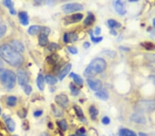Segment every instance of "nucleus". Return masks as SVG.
Here are the masks:
<instances>
[{
	"instance_id": "23",
	"label": "nucleus",
	"mask_w": 155,
	"mask_h": 136,
	"mask_svg": "<svg viewBox=\"0 0 155 136\" xmlns=\"http://www.w3.org/2000/svg\"><path fill=\"white\" fill-rule=\"evenodd\" d=\"M119 136H137V134L134 133V131L128 129V128H121L119 131Z\"/></svg>"
},
{
	"instance_id": "58",
	"label": "nucleus",
	"mask_w": 155,
	"mask_h": 136,
	"mask_svg": "<svg viewBox=\"0 0 155 136\" xmlns=\"http://www.w3.org/2000/svg\"><path fill=\"white\" fill-rule=\"evenodd\" d=\"M153 25H154V26L155 28V18L153 19Z\"/></svg>"
},
{
	"instance_id": "55",
	"label": "nucleus",
	"mask_w": 155,
	"mask_h": 136,
	"mask_svg": "<svg viewBox=\"0 0 155 136\" xmlns=\"http://www.w3.org/2000/svg\"><path fill=\"white\" fill-rule=\"evenodd\" d=\"M77 133L78 136H87V135H85V134H82V133Z\"/></svg>"
},
{
	"instance_id": "15",
	"label": "nucleus",
	"mask_w": 155,
	"mask_h": 136,
	"mask_svg": "<svg viewBox=\"0 0 155 136\" xmlns=\"http://www.w3.org/2000/svg\"><path fill=\"white\" fill-rule=\"evenodd\" d=\"M71 68H72V64L69 63V64L67 65V66L65 67L60 72H59V78L60 81H63V80L64 79V78L66 77V76L69 74V72H70Z\"/></svg>"
},
{
	"instance_id": "9",
	"label": "nucleus",
	"mask_w": 155,
	"mask_h": 136,
	"mask_svg": "<svg viewBox=\"0 0 155 136\" xmlns=\"http://www.w3.org/2000/svg\"><path fill=\"white\" fill-rule=\"evenodd\" d=\"M83 17V14L81 13H76L73 14L70 16L66 17L64 18L65 24H71V23H75L77 22H79L81 21Z\"/></svg>"
},
{
	"instance_id": "32",
	"label": "nucleus",
	"mask_w": 155,
	"mask_h": 136,
	"mask_svg": "<svg viewBox=\"0 0 155 136\" xmlns=\"http://www.w3.org/2000/svg\"><path fill=\"white\" fill-rule=\"evenodd\" d=\"M70 92H71V94L72 95V96H78L80 92V90L79 88H77V87L73 83H71V84L70 85Z\"/></svg>"
},
{
	"instance_id": "7",
	"label": "nucleus",
	"mask_w": 155,
	"mask_h": 136,
	"mask_svg": "<svg viewBox=\"0 0 155 136\" xmlns=\"http://www.w3.org/2000/svg\"><path fill=\"white\" fill-rule=\"evenodd\" d=\"M55 101L56 104L62 108H66L68 107L69 104L68 97L65 94H59L57 95L55 98Z\"/></svg>"
},
{
	"instance_id": "4",
	"label": "nucleus",
	"mask_w": 155,
	"mask_h": 136,
	"mask_svg": "<svg viewBox=\"0 0 155 136\" xmlns=\"http://www.w3.org/2000/svg\"><path fill=\"white\" fill-rule=\"evenodd\" d=\"M134 109L139 113L152 112L155 110V100H141L138 101L134 106Z\"/></svg>"
},
{
	"instance_id": "1",
	"label": "nucleus",
	"mask_w": 155,
	"mask_h": 136,
	"mask_svg": "<svg viewBox=\"0 0 155 136\" xmlns=\"http://www.w3.org/2000/svg\"><path fill=\"white\" fill-rule=\"evenodd\" d=\"M0 57L11 66L19 67L23 63L24 58L10 45L3 44L0 46Z\"/></svg>"
},
{
	"instance_id": "27",
	"label": "nucleus",
	"mask_w": 155,
	"mask_h": 136,
	"mask_svg": "<svg viewBox=\"0 0 155 136\" xmlns=\"http://www.w3.org/2000/svg\"><path fill=\"white\" fill-rule=\"evenodd\" d=\"M44 81L50 85H54L57 83V79L52 75H46L44 77Z\"/></svg>"
},
{
	"instance_id": "28",
	"label": "nucleus",
	"mask_w": 155,
	"mask_h": 136,
	"mask_svg": "<svg viewBox=\"0 0 155 136\" xmlns=\"http://www.w3.org/2000/svg\"><path fill=\"white\" fill-rule=\"evenodd\" d=\"M141 46L147 50H155V44L150 41L141 43Z\"/></svg>"
},
{
	"instance_id": "47",
	"label": "nucleus",
	"mask_w": 155,
	"mask_h": 136,
	"mask_svg": "<svg viewBox=\"0 0 155 136\" xmlns=\"http://www.w3.org/2000/svg\"><path fill=\"white\" fill-rule=\"evenodd\" d=\"M76 133L85 134V129L83 127H82L81 128H79V129L78 130V131H76Z\"/></svg>"
},
{
	"instance_id": "29",
	"label": "nucleus",
	"mask_w": 155,
	"mask_h": 136,
	"mask_svg": "<svg viewBox=\"0 0 155 136\" xmlns=\"http://www.w3.org/2000/svg\"><path fill=\"white\" fill-rule=\"evenodd\" d=\"M89 113L91 116V118H92V120H95L97 116V115L99 114V111L95 106H91V107H90L89 108Z\"/></svg>"
},
{
	"instance_id": "49",
	"label": "nucleus",
	"mask_w": 155,
	"mask_h": 136,
	"mask_svg": "<svg viewBox=\"0 0 155 136\" xmlns=\"http://www.w3.org/2000/svg\"><path fill=\"white\" fill-rule=\"evenodd\" d=\"M149 79L152 80L153 83H154V85H155V75H150L149 76Z\"/></svg>"
},
{
	"instance_id": "35",
	"label": "nucleus",
	"mask_w": 155,
	"mask_h": 136,
	"mask_svg": "<svg viewBox=\"0 0 155 136\" xmlns=\"http://www.w3.org/2000/svg\"><path fill=\"white\" fill-rule=\"evenodd\" d=\"M89 33H90V35L91 41H92L93 43H97L101 42L103 40V39H104L102 37H95L94 35H93V33H92V30L90 31Z\"/></svg>"
},
{
	"instance_id": "50",
	"label": "nucleus",
	"mask_w": 155,
	"mask_h": 136,
	"mask_svg": "<svg viewBox=\"0 0 155 136\" xmlns=\"http://www.w3.org/2000/svg\"><path fill=\"white\" fill-rule=\"evenodd\" d=\"M48 127H49V128H51V129H53V123H52L51 122H48Z\"/></svg>"
},
{
	"instance_id": "45",
	"label": "nucleus",
	"mask_w": 155,
	"mask_h": 136,
	"mask_svg": "<svg viewBox=\"0 0 155 136\" xmlns=\"http://www.w3.org/2000/svg\"><path fill=\"white\" fill-rule=\"evenodd\" d=\"M101 32V28H99V27H97L96 28H95V35H100Z\"/></svg>"
},
{
	"instance_id": "10",
	"label": "nucleus",
	"mask_w": 155,
	"mask_h": 136,
	"mask_svg": "<svg viewBox=\"0 0 155 136\" xmlns=\"http://www.w3.org/2000/svg\"><path fill=\"white\" fill-rule=\"evenodd\" d=\"M130 120L132 121V122L138 123V124H145L146 122V119L144 117V115H142L141 113L139 112H136L132 113V114L130 115Z\"/></svg>"
},
{
	"instance_id": "57",
	"label": "nucleus",
	"mask_w": 155,
	"mask_h": 136,
	"mask_svg": "<svg viewBox=\"0 0 155 136\" xmlns=\"http://www.w3.org/2000/svg\"><path fill=\"white\" fill-rule=\"evenodd\" d=\"M152 68H153L155 70V62L153 63L152 64Z\"/></svg>"
},
{
	"instance_id": "46",
	"label": "nucleus",
	"mask_w": 155,
	"mask_h": 136,
	"mask_svg": "<svg viewBox=\"0 0 155 136\" xmlns=\"http://www.w3.org/2000/svg\"><path fill=\"white\" fill-rule=\"evenodd\" d=\"M83 48H85V49H88V48H89L90 47V43L88 41H85L83 43Z\"/></svg>"
},
{
	"instance_id": "59",
	"label": "nucleus",
	"mask_w": 155,
	"mask_h": 136,
	"mask_svg": "<svg viewBox=\"0 0 155 136\" xmlns=\"http://www.w3.org/2000/svg\"><path fill=\"white\" fill-rule=\"evenodd\" d=\"M1 107H0V115H1Z\"/></svg>"
},
{
	"instance_id": "34",
	"label": "nucleus",
	"mask_w": 155,
	"mask_h": 136,
	"mask_svg": "<svg viewBox=\"0 0 155 136\" xmlns=\"http://www.w3.org/2000/svg\"><path fill=\"white\" fill-rule=\"evenodd\" d=\"M57 125L59 126V127L63 131H66V130L68 129V124H67L66 120H61L60 121H58Z\"/></svg>"
},
{
	"instance_id": "6",
	"label": "nucleus",
	"mask_w": 155,
	"mask_h": 136,
	"mask_svg": "<svg viewBox=\"0 0 155 136\" xmlns=\"http://www.w3.org/2000/svg\"><path fill=\"white\" fill-rule=\"evenodd\" d=\"M17 78L18 80V83L22 87L28 85V83L29 81V76L26 70H22V69L19 70L17 73Z\"/></svg>"
},
{
	"instance_id": "25",
	"label": "nucleus",
	"mask_w": 155,
	"mask_h": 136,
	"mask_svg": "<svg viewBox=\"0 0 155 136\" xmlns=\"http://www.w3.org/2000/svg\"><path fill=\"white\" fill-rule=\"evenodd\" d=\"M42 27L40 26H32L28 29V33L31 35H35L40 32Z\"/></svg>"
},
{
	"instance_id": "18",
	"label": "nucleus",
	"mask_w": 155,
	"mask_h": 136,
	"mask_svg": "<svg viewBox=\"0 0 155 136\" xmlns=\"http://www.w3.org/2000/svg\"><path fill=\"white\" fill-rule=\"evenodd\" d=\"M95 21V15L92 13V12H88V16L86 17V18L85 19L84 21H83V23H84V25L87 26H90L93 24Z\"/></svg>"
},
{
	"instance_id": "42",
	"label": "nucleus",
	"mask_w": 155,
	"mask_h": 136,
	"mask_svg": "<svg viewBox=\"0 0 155 136\" xmlns=\"http://www.w3.org/2000/svg\"><path fill=\"white\" fill-rule=\"evenodd\" d=\"M101 122L104 124H105V125H107V124H110V122H111V119L109 118V117L104 116V118H102Z\"/></svg>"
},
{
	"instance_id": "53",
	"label": "nucleus",
	"mask_w": 155,
	"mask_h": 136,
	"mask_svg": "<svg viewBox=\"0 0 155 136\" xmlns=\"http://www.w3.org/2000/svg\"><path fill=\"white\" fill-rule=\"evenodd\" d=\"M3 65L2 61H1V59H0V70H1V69L3 68Z\"/></svg>"
},
{
	"instance_id": "30",
	"label": "nucleus",
	"mask_w": 155,
	"mask_h": 136,
	"mask_svg": "<svg viewBox=\"0 0 155 136\" xmlns=\"http://www.w3.org/2000/svg\"><path fill=\"white\" fill-rule=\"evenodd\" d=\"M17 98L15 96H10L7 98L6 99V104L8 107H15L17 103Z\"/></svg>"
},
{
	"instance_id": "38",
	"label": "nucleus",
	"mask_w": 155,
	"mask_h": 136,
	"mask_svg": "<svg viewBox=\"0 0 155 136\" xmlns=\"http://www.w3.org/2000/svg\"><path fill=\"white\" fill-rule=\"evenodd\" d=\"M60 48H61V47L58 44L55 43H50L49 45V47H48V50H49L50 51L53 52V51H55V50H57L60 49Z\"/></svg>"
},
{
	"instance_id": "8",
	"label": "nucleus",
	"mask_w": 155,
	"mask_h": 136,
	"mask_svg": "<svg viewBox=\"0 0 155 136\" xmlns=\"http://www.w3.org/2000/svg\"><path fill=\"white\" fill-rule=\"evenodd\" d=\"M87 84L90 88L93 91L98 92L102 88V83L100 80L99 79H88L86 80Z\"/></svg>"
},
{
	"instance_id": "21",
	"label": "nucleus",
	"mask_w": 155,
	"mask_h": 136,
	"mask_svg": "<svg viewBox=\"0 0 155 136\" xmlns=\"http://www.w3.org/2000/svg\"><path fill=\"white\" fill-rule=\"evenodd\" d=\"M37 85L40 91H43L44 89V77L42 74H38L37 79Z\"/></svg>"
},
{
	"instance_id": "20",
	"label": "nucleus",
	"mask_w": 155,
	"mask_h": 136,
	"mask_svg": "<svg viewBox=\"0 0 155 136\" xmlns=\"http://www.w3.org/2000/svg\"><path fill=\"white\" fill-rule=\"evenodd\" d=\"M70 77L72 78V79L74 80V82L77 85H80L81 86L83 83V79H81V77L78 74H76L74 72H70Z\"/></svg>"
},
{
	"instance_id": "37",
	"label": "nucleus",
	"mask_w": 155,
	"mask_h": 136,
	"mask_svg": "<svg viewBox=\"0 0 155 136\" xmlns=\"http://www.w3.org/2000/svg\"><path fill=\"white\" fill-rule=\"evenodd\" d=\"M17 115L19 116V118H25L27 115V110L26 109H23L19 110L17 111Z\"/></svg>"
},
{
	"instance_id": "13",
	"label": "nucleus",
	"mask_w": 155,
	"mask_h": 136,
	"mask_svg": "<svg viewBox=\"0 0 155 136\" xmlns=\"http://www.w3.org/2000/svg\"><path fill=\"white\" fill-rule=\"evenodd\" d=\"M78 40V36L75 32L65 33L63 35V41L64 43H73Z\"/></svg>"
},
{
	"instance_id": "33",
	"label": "nucleus",
	"mask_w": 155,
	"mask_h": 136,
	"mask_svg": "<svg viewBox=\"0 0 155 136\" xmlns=\"http://www.w3.org/2000/svg\"><path fill=\"white\" fill-rule=\"evenodd\" d=\"M52 110L55 117H61L63 115V111L60 109L55 107V105H52Z\"/></svg>"
},
{
	"instance_id": "41",
	"label": "nucleus",
	"mask_w": 155,
	"mask_h": 136,
	"mask_svg": "<svg viewBox=\"0 0 155 136\" xmlns=\"http://www.w3.org/2000/svg\"><path fill=\"white\" fill-rule=\"evenodd\" d=\"M50 28H48V27H42V29H41L40 33H43V34L48 35L50 34Z\"/></svg>"
},
{
	"instance_id": "31",
	"label": "nucleus",
	"mask_w": 155,
	"mask_h": 136,
	"mask_svg": "<svg viewBox=\"0 0 155 136\" xmlns=\"http://www.w3.org/2000/svg\"><path fill=\"white\" fill-rule=\"evenodd\" d=\"M108 25L111 28H119L121 26V23H119L118 21H115L114 19H109L108 21Z\"/></svg>"
},
{
	"instance_id": "19",
	"label": "nucleus",
	"mask_w": 155,
	"mask_h": 136,
	"mask_svg": "<svg viewBox=\"0 0 155 136\" xmlns=\"http://www.w3.org/2000/svg\"><path fill=\"white\" fill-rule=\"evenodd\" d=\"M6 125L7 128L10 132H13L15 129V122L13 120L12 118H8L5 120Z\"/></svg>"
},
{
	"instance_id": "54",
	"label": "nucleus",
	"mask_w": 155,
	"mask_h": 136,
	"mask_svg": "<svg viewBox=\"0 0 155 136\" xmlns=\"http://www.w3.org/2000/svg\"><path fill=\"white\" fill-rule=\"evenodd\" d=\"M41 136H49V135H48V133H46V132H44V133L41 134Z\"/></svg>"
},
{
	"instance_id": "61",
	"label": "nucleus",
	"mask_w": 155,
	"mask_h": 136,
	"mask_svg": "<svg viewBox=\"0 0 155 136\" xmlns=\"http://www.w3.org/2000/svg\"><path fill=\"white\" fill-rule=\"evenodd\" d=\"M13 136H17V135H13Z\"/></svg>"
},
{
	"instance_id": "22",
	"label": "nucleus",
	"mask_w": 155,
	"mask_h": 136,
	"mask_svg": "<svg viewBox=\"0 0 155 136\" xmlns=\"http://www.w3.org/2000/svg\"><path fill=\"white\" fill-rule=\"evenodd\" d=\"M3 3L5 6H6L10 10V13L11 14H16V11L14 8V3L12 1H10V0H6V1H3Z\"/></svg>"
},
{
	"instance_id": "5",
	"label": "nucleus",
	"mask_w": 155,
	"mask_h": 136,
	"mask_svg": "<svg viewBox=\"0 0 155 136\" xmlns=\"http://www.w3.org/2000/svg\"><path fill=\"white\" fill-rule=\"evenodd\" d=\"M62 10L65 13H71L83 10V6L79 3H68L63 6Z\"/></svg>"
},
{
	"instance_id": "48",
	"label": "nucleus",
	"mask_w": 155,
	"mask_h": 136,
	"mask_svg": "<svg viewBox=\"0 0 155 136\" xmlns=\"http://www.w3.org/2000/svg\"><path fill=\"white\" fill-rule=\"evenodd\" d=\"M119 49L123 50V51H130V48H128L127 47H123V46H121V47H119Z\"/></svg>"
},
{
	"instance_id": "39",
	"label": "nucleus",
	"mask_w": 155,
	"mask_h": 136,
	"mask_svg": "<svg viewBox=\"0 0 155 136\" xmlns=\"http://www.w3.org/2000/svg\"><path fill=\"white\" fill-rule=\"evenodd\" d=\"M22 87H23L24 92H25L26 94L30 95L31 94L32 91H33V89H32V87L31 86V85H29L28 84V85H24V86H23Z\"/></svg>"
},
{
	"instance_id": "3",
	"label": "nucleus",
	"mask_w": 155,
	"mask_h": 136,
	"mask_svg": "<svg viewBox=\"0 0 155 136\" xmlns=\"http://www.w3.org/2000/svg\"><path fill=\"white\" fill-rule=\"evenodd\" d=\"M16 74L13 71L9 70L0 71V81L6 89H12L14 88L16 84Z\"/></svg>"
},
{
	"instance_id": "24",
	"label": "nucleus",
	"mask_w": 155,
	"mask_h": 136,
	"mask_svg": "<svg viewBox=\"0 0 155 136\" xmlns=\"http://www.w3.org/2000/svg\"><path fill=\"white\" fill-rule=\"evenodd\" d=\"M48 43V35L40 33V36H39V44L41 46H46Z\"/></svg>"
},
{
	"instance_id": "40",
	"label": "nucleus",
	"mask_w": 155,
	"mask_h": 136,
	"mask_svg": "<svg viewBox=\"0 0 155 136\" xmlns=\"http://www.w3.org/2000/svg\"><path fill=\"white\" fill-rule=\"evenodd\" d=\"M68 50L69 52L72 54V55H76L78 53L77 48L76 47H74V46H69L68 48Z\"/></svg>"
},
{
	"instance_id": "16",
	"label": "nucleus",
	"mask_w": 155,
	"mask_h": 136,
	"mask_svg": "<svg viewBox=\"0 0 155 136\" xmlns=\"http://www.w3.org/2000/svg\"><path fill=\"white\" fill-rule=\"evenodd\" d=\"M95 96L101 100H107L109 98V94L106 90L101 89L95 93Z\"/></svg>"
},
{
	"instance_id": "12",
	"label": "nucleus",
	"mask_w": 155,
	"mask_h": 136,
	"mask_svg": "<svg viewBox=\"0 0 155 136\" xmlns=\"http://www.w3.org/2000/svg\"><path fill=\"white\" fill-rule=\"evenodd\" d=\"M114 8L116 12H117L120 15H124L126 13V9L125 8V6L124 3L121 2V1H115L113 3Z\"/></svg>"
},
{
	"instance_id": "52",
	"label": "nucleus",
	"mask_w": 155,
	"mask_h": 136,
	"mask_svg": "<svg viewBox=\"0 0 155 136\" xmlns=\"http://www.w3.org/2000/svg\"><path fill=\"white\" fill-rule=\"evenodd\" d=\"M139 136H147V135L146 133H143V132H140L139 133Z\"/></svg>"
},
{
	"instance_id": "36",
	"label": "nucleus",
	"mask_w": 155,
	"mask_h": 136,
	"mask_svg": "<svg viewBox=\"0 0 155 136\" xmlns=\"http://www.w3.org/2000/svg\"><path fill=\"white\" fill-rule=\"evenodd\" d=\"M7 31V27L5 24H0V38H2L4 36Z\"/></svg>"
},
{
	"instance_id": "17",
	"label": "nucleus",
	"mask_w": 155,
	"mask_h": 136,
	"mask_svg": "<svg viewBox=\"0 0 155 136\" xmlns=\"http://www.w3.org/2000/svg\"><path fill=\"white\" fill-rule=\"evenodd\" d=\"M74 111H75L76 115H77L78 118L80 119V120L82 121V122H84V121L86 120H85L84 114H83V110H82V109L79 107V106L74 105Z\"/></svg>"
},
{
	"instance_id": "2",
	"label": "nucleus",
	"mask_w": 155,
	"mask_h": 136,
	"mask_svg": "<svg viewBox=\"0 0 155 136\" xmlns=\"http://www.w3.org/2000/svg\"><path fill=\"white\" fill-rule=\"evenodd\" d=\"M106 66L107 64L104 59L95 58L85 68L83 74L85 77L91 79L97 74L102 73L106 70Z\"/></svg>"
},
{
	"instance_id": "60",
	"label": "nucleus",
	"mask_w": 155,
	"mask_h": 136,
	"mask_svg": "<svg viewBox=\"0 0 155 136\" xmlns=\"http://www.w3.org/2000/svg\"><path fill=\"white\" fill-rule=\"evenodd\" d=\"M70 136H76V135H70Z\"/></svg>"
},
{
	"instance_id": "26",
	"label": "nucleus",
	"mask_w": 155,
	"mask_h": 136,
	"mask_svg": "<svg viewBox=\"0 0 155 136\" xmlns=\"http://www.w3.org/2000/svg\"><path fill=\"white\" fill-rule=\"evenodd\" d=\"M59 55H57V54H53V55L48 57L47 59H46V61L50 65H55L57 62V61L59 60Z\"/></svg>"
},
{
	"instance_id": "44",
	"label": "nucleus",
	"mask_w": 155,
	"mask_h": 136,
	"mask_svg": "<svg viewBox=\"0 0 155 136\" xmlns=\"http://www.w3.org/2000/svg\"><path fill=\"white\" fill-rule=\"evenodd\" d=\"M42 114H43L42 110H37V111H35V112L33 113V115H34V116L36 117V118L40 117Z\"/></svg>"
},
{
	"instance_id": "56",
	"label": "nucleus",
	"mask_w": 155,
	"mask_h": 136,
	"mask_svg": "<svg viewBox=\"0 0 155 136\" xmlns=\"http://www.w3.org/2000/svg\"><path fill=\"white\" fill-rule=\"evenodd\" d=\"M130 2H137V0H129Z\"/></svg>"
},
{
	"instance_id": "14",
	"label": "nucleus",
	"mask_w": 155,
	"mask_h": 136,
	"mask_svg": "<svg viewBox=\"0 0 155 136\" xmlns=\"http://www.w3.org/2000/svg\"><path fill=\"white\" fill-rule=\"evenodd\" d=\"M19 19L20 23L24 26H27L29 23V17L28 13L25 11H22L19 13Z\"/></svg>"
},
{
	"instance_id": "51",
	"label": "nucleus",
	"mask_w": 155,
	"mask_h": 136,
	"mask_svg": "<svg viewBox=\"0 0 155 136\" xmlns=\"http://www.w3.org/2000/svg\"><path fill=\"white\" fill-rule=\"evenodd\" d=\"M110 32H111V34H112L113 35H114V36H116L117 35V32L114 30H111V31H110Z\"/></svg>"
},
{
	"instance_id": "11",
	"label": "nucleus",
	"mask_w": 155,
	"mask_h": 136,
	"mask_svg": "<svg viewBox=\"0 0 155 136\" xmlns=\"http://www.w3.org/2000/svg\"><path fill=\"white\" fill-rule=\"evenodd\" d=\"M10 46L12 47L15 51L21 54L24 52L25 47H24L23 43L19 40H13L10 42Z\"/></svg>"
},
{
	"instance_id": "43",
	"label": "nucleus",
	"mask_w": 155,
	"mask_h": 136,
	"mask_svg": "<svg viewBox=\"0 0 155 136\" xmlns=\"http://www.w3.org/2000/svg\"><path fill=\"white\" fill-rule=\"evenodd\" d=\"M22 128H24L25 131H27V130L29 129V123L28 121L25 120L23 122V124H22Z\"/></svg>"
}]
</instances>
